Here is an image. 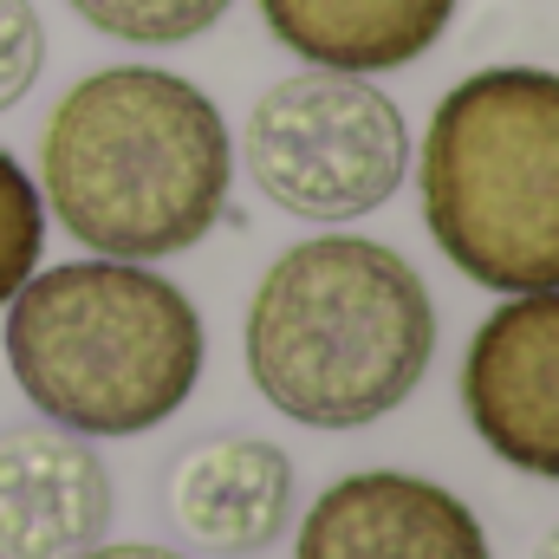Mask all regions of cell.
<instances>
[{"label":"cell","mask_w":559,"mask_h":559,"mask_svg":"<svg viewBox=\"0 0 559 559\" xmlns=\"http://www.w3.org/2000/svg\"><path fill=\"white\" fill-rule=\"evenodd\" d=\"M248 182L299 222H358L384 209L411 176L404 105L365 72L306 66L267 85L241 124Z\"/></svg>","instance_id":"obj_5"},{"label":"cell","mask_w":559,"mask_h":559,"mask_svg":"<svg viewBox=\"0 0 559 559\" xmlns=\"http://www.w3.org/2000/svg\"><path fill=\"white\" fill-rule=\"evenodd\" d=\"M280 46L325 72H397L449 33L455 0H261Z\"/></svg>","instance_id":"obj_10"},{"label":"cell","mask_w":559,"mask_h":559,"mask_svg":"<svg viewBox=\"0 0 559 559\" xmlns=\"http://www.w3.org/2000/svg\"><path fill=\"white\" fill-rule=\"evenodd\" d=\"M293 462L267 436H209L169 468V521L209 554H261L286 534Z\"/></svg>","instance_id":"obj_9"},{"label":"cell","mask_w":559,"mask_h":559,"mask_svg":"<svg viewBox=\"0 0 559 559\" xmlns=\"http://www.w3.org/2000/svg\"><path fill=\"white\" fill-rule=\"evenodd\" d=\"M462 411L508 468L559 481V286L508 293L475 325Z\"/></svg>","instance_id":"obj_6"},{"label":"cell","mask_w":559,"mask_h":559,"mask_svg":"<svg viewBox=\"0 0 559 559\" xmlns=\"http://www.w3.org/2000/svg\"><path fill=\"white\" fill-rule=\"evenodd\" d=\"M92 33L124 46H189L202 39L235 0H66Z\"/></svg>","instance_id":"obj_11"},{"label":"cell","mask_w":559,"mask_h":559,"mask_svg":"<svg viewBox=\"0 0 559 559\" xmlns=\"http://www.w3.org/2000/svg\"><path fill=\"white\" fill-rule=\"evenodd\" d=\"M111 527V475L72 429H0V559H72Z\"/></svg>","instance_id":"obj_8"},{"label":"cell","mask_w":559,"mask_h":559,"mask_svg":"<svg viewBox=\"0 0 559 559\" xmlns=\"http://www.w3.org/2000/svg\"><path fill=\"white\" fill-rule=\"evenodd\" d=\"M534 559H559V521L540 534V547H534Z\"/></svg>","instance_id":"obj_15"},{"label":"cell","mask_w":559,"mask_h":559,"mask_svg":"<svg viewBox=\"0 0 559 559\" xmlns=\"http://www.w3.org/2000/svg\"><path fill=\"white\" fill-rule=\"evenodd\" d=\"M423 228L488 293L559 286V72L488 66L455 79L423 131Z\"/></svg>","instance_id":"obj_4"},{"label":"cell","mask_w":559,"mask_h":559,"mask_svg":"<svg viewBox=\"0 0 559 559\" xmlns=\"http://www.w3.org/2000/svg\"><path fill=\"white\" fill-rule=\"evenodd\" d=\"M293 559H495L468 501L404 468L338 475L299 521Z\"/></svg>","instance_id":"obj_7"},{"label":"cell","mask_w":559,"mask_h":559,"mask_svg":"<svg viewBox=\"0 0 559 559\" xmlns=\"http://www.w3.org/2000/svg\"><path fill=\"white\" fill-rule=\"evenodd\" d=\"M436 358V299L423 274L371 235H312L286 248L248 299V378L306 429L391 417Z\"/></svg>","instance_id":"obj_2"},{"label":"cell","mask_w":559,"mask_h":559,"mask_svg":"<svg viewBox=\"0 0 559 559\" xmlns=\"http://www.w3.org/2000/svg\"><path fill=\"white\" fill-rule=\"evenodd\" d=\"M72 559H182V554L150 547V540H111V547H85V554H72Z\"/></svg>","instance_id":"obj_14"},{"label":"cell","mask_w":559,"mask_h":559,"mask_svg":"<svg viewBox=\"0 0 559 559\" xmlns=\"http://www.w3.org/2000/svg\"><path fill=\"white\" fill-rule=\"evenodd\" d=\"M46 254V202L39 182L20 169L13 150H0V306L39 274Z\"/></svg>","instance_id":"obj_12"},{"label":"cell","mask_w":559,"mask_h":559,"mask_svg":"<svg viewBox=\"0 0 559 559\" xmlns=\"http://www.w3.org/2000/svg\"><path fill=\"white\" fill-rule=\"evenodd\" d=\"M46 72V20L33 0H0V111H13Z\"/></svg>","instance_id":"obj_13"},{"label":"cell","mask_w":559,"mask_h":559,"mask_svg":"<svg viewBox=\"0 0 559 559\" xmlns=\"http://www.w3.org/2000/svg\"><path fill=\"white\" fill-rule=\"evenodd\" d=\"M0 352L20 397L72 436H143L202 378V312L150 261H66L7 306Z\"/></svg>","instance_id":"obj_3"},{"label":"cell","mask_w":559,"mask_h":559,"mask_svg":"<svg viewBox=\"0 0 559 559\" xmlns=\"http://www.w3.org/2000/svg\"><path fill=\"white\" fill-rule=\"evenodd\" d=\"M235 189V138L215 98L169 66L85 72L39 131L46 215L105 261L195 248Z\"/></svg>","instance_id":"obj_1"}]
</instances>
